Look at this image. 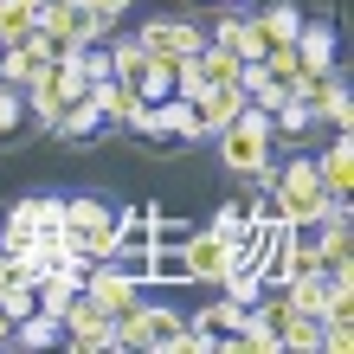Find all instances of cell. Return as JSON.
I'll use <instances>...</instances> for the list:
<instances>
[{"label": "cell", "instance_id": "6da1fadb", "mask_svg": "<svg viewBox=\"0 0 354 354\" xmlns=\"http://www.w3.org/2000/svg\"><path fill=\"white\" fill-rule=\"evenodd\" d=\"M270 194H277L283 219H354V200H335L316 174V155L297 149L290 161H277V180H270Z\"/></svg>", "mask_w": 354, "mask_h": 354}, {"label": "cell", "instance_id": "7a4b0ae2", "mask_svg": "<svg viewBox=\"0 0 354 354\" xmlns=\"http://www.w3.org/2000/svg\"><path fill=\"white\" fill-rule=\"evenodd\" d=\"M116 219H122V206H110L103 194H65V232H71V252L77 258H116Z\"/></svg>", "mask_w": 354, "mask_h": 354}, {"label": "cell", "instance_id": "3957f363", "mask_svg": "<svg viewBox=\"0 0 354 354\" xmlns=\"http://www.w3.org/2000/svg\"><path fill=\"white\" fill-rule=\"evenodd\" d=\"M219 142V161L232 174H258L264 161H270V149H277V142H270V110H258V103H245V110L225 122V129L213 136Z\"/></svg>", "mask_w": 354, "mask_h": 354}, {"label": "cell", "instance_id": "277c9868", "mask_svg": "<svg viewBox=\"0 0 354 354\" xmlns=\"http://www.w3.org/2000/svg\"><path fill=\"white\" fill-rule=\"evenodd\" d=\"M58 342L77 348V354H110V348H116V335H110V309L91 303L84 290H77V297L65 303V316H58Z\"/></svg>", "mask_w": 354, "mask_h": 354}, {"label": "cell", "instance_id": "5b68a950", "mask_svg": "<svg viewBox=\"0 0 354 354\" xmlns=\"http://www.w3.org/2000/svg\"><path fill=\"white\" fill-rule=\"evenodd\" d=\"M180 258H187V283L219 290V277L232 270V245H225L219 232H206V225H194V232L180 239Z\"/></svg>", "mask_w": 354, "mask_h": 354}, {"label": "cell", "instance_id": "8992f818", "mask_svg": "<svg viewBox=\"0 0 354 354\" xmlns=\"http://www.w3.org/2000/svg\"><path fill=\"white\" fill-rule=\"evenodd\" d=\"M136 39H142V52H155V58H194V52L206 46V26H200V19L168 13V19H149Z\"/></svg>", "mask_w": 354, "mask_h": 354}, {"label": "cell", "instance_id": "52a82bcc", "mask_svg": "<svg viewBox=\"0 0 354 354\" xmlns=\"http://www.w3.org/2000/svg\"><path fill=\"white\" fill-rule=\"evenodd\" d=\"M142 290H149V283H142V277H129V270H122L116 258H103V264H91V270H84V297H91V303H103L110 316H122V309H129Z\"/></svg>", "mask_w": 354, "mask_h": 354}, {"label": "cell", "instance_id": "ba28073f", "mask_svg": "<svg viewBox=\"0 0 354 354\" xmlns=\"http://www.w3.org/2000/svg\"><path fill=\"white\" fill-rule=\"evenodd\" d=\"M155 110V142H213L206 136V116L194 110V97H161V103H149Z\"/></svg>", "mask_w": 354, "mask_h": 354}, {"label": "cell", "instance_id": "9c48e42d", "mask_svg": "<svg viewBox=\"0 0 354 354\" xmlns=\"http://www.w3.org/2000/svg\"><path fill=\"white\" fill-rule=\"evenodd\" d=\"M290 52H297L303 71H328V65H335V52H342V39H335V26H328V19H309V13H303V26H297V39H290Z\"/></svg>", "mask_w": 354, "mask_h": 354}, {"label": "cell", "instance_id": "30bf717a", "mask_svg": "<svg viewBox=\"0 0 354 354\" xmlns=\"http://www.w3.org/2000/svg\"><path fill=\"white\" fill-rule=\"evenodd\" d=\"M316 174H322V187L335 200H354V149H348V129H335V142L316 149Z\"/></svg>", "mask_w": 354, "mask_h": 354}, {"label": "cell", "instance_id": "8fae6325", "mask_svg": "<svg viewBox=\"0 0 354 354\" xmlns=\"http://www.w3.org/2000/svg\"><path fill=\"white\" fill-rule=\"evenodd\" d=\"M245 103H252V97H245L239 84H206V91L194 97V110L206 116V136H219V129H225V122H232V116L245 110Z\"/></svg>", "mask_w": 354, "mask_h": 354}, {"label": "cell", "instance_id": "7c38bea8", "mask_svg": "<svg viewBox=\"0 0 354 354\" xmlns=\"http://www.w3.org/2000/svg\"><path fill=\"white\" fill-rule=\"evenodd\" d=\"M316 264H322V270H354V219H322Z\"/></svg>", "mask_w": 354, "mask_h": 354}, {"label": "cell", "instance_id": "4fadbf2b", "mask_svg": "<svg viewBox=\"0 0 354 354\" xmlns=\"http://www.w3.org/2000/svg\"><path fill=\"white\" fill-rule=\"evenodd\" d=\"M52 136H58V142H97V136H103V116H97V103H91V97L65 103V110H58V122H52Z\"/></svg>", "mask_w": 354, "mask_h": 354}, {"label": "cell", "instance_id": "5bb4252c", "mask_svg": "<svg viewBox=\"0 0 354 354\" xmlns=\"http://www.w3.org/2000/svg\"><path fill=\"white\" fill-rule=\"evenodd\" d=\"M142 322H149V348L168 354V348L180 342V328H187V309H174V303H149V297H142Z\"/></svg>", "mask_w": 354, "mask_h": 354}, {"label": "cell", "instance_id": "9a60e30c", "mask_svg": "<svg viewBox=\"0 0 354 354\" xmlns=\"http://www.w3.org/2000/svg\"><path fill=\"white\" fill-rule=\"evenodd\" d=\"M252 19H258L264 46H290V39H297V26H303V7H297V0H270V7L252 13Z\"/></svg>", "mask_w": 354, "mask_h": 354}, {"label": "cell", "instance_id": "2e32d148", "mask_svg": "<svg viewBox=\"0 0 354 354\" xmlns=\"http://www.w3.org/2000/svg\"><path fill=\"white\" fill-rule=\"evenodd\" d=\"M129 91H136L142 103H161V97L174 91V58H155V52H149V58H142V71L129 77Z\"/></svg>", "mask_w": 354, "mask_h": 354}, {"label": "cell", "instance_id": "e0dca14e", "mask_svg": "<svg viewBox=\"0 0 354 354\" xmlns=\"http://www.w3.org/2000/svg\"><path fill=\"white\" fill-rule=\"evenodd\" d=\"M277 342L297 348V354H322V316H303V309H290L277 322Z\"/></svg>", "mask_w": 354, "mask_h": 354}, {"label": "cell", "instance_id": "ac0fdd59", "mask_svg": "<svg viewBox=\"0 0 354 354\" xmlns=\"http://www.w3.org/2000/svg\"><path fill=\"white\" fill-rule=\"evenodd\" d=\"M7 348H58V316H19L13 328H7Z\"/></svg>", "mask_w": 354, "mask_h": 354}, {"label": "cell", "instance_id": "d6986e66", "mask_svg": "<svg viewBox=\"0 0 354 354\" xmlns=\"http://www.w3.org/2000/svg\"><path fill=\"white\" fill-rule=\"evenodd\" d=\"M39 26V0H0V46H19Z\"/></svg>", "mask_w": 354, "mask_h": 354}, {"label": "cell", "instance_id": "ffe728a7", "mask_svg": "<svg viewBox=\"0 0 354 354\" xmlns=\"http://www.w3.org/2000/svg\"><path fill=\"white\" fill-rule=\"evenodd\" d=\"M32 252L46 258V264H65V258H71V232H65V219H46V225H32Z\"/></svg>", "mask_w": 354, "mask_h": 354}, {"label": "cell", "instance_id": "44dd1931", "mask_svg": "<svg viewBox=\"0 0 354 354\" xmlns=\"http://www.w3.org/2000/svg\"><path fill=\"white\" fill-rule=\"evenodd\" d=\"M26 91H19V84H0V142H13L19 129H26Z\"/></svg>", "mask_w": 354, "mask_h": 354}, {"label": "cell", "instance_id": "7402d4cb", "mask_svg": "<svg viewBox=\"0 0 354 354\" xmlns=\"http://www.w3.org/2000/svg\"><path fill=\"white\" fill-rule=\"evenodd\" d=\"M219 290H225V297H232V303H245V309H252V303L264 297V277H258L252 264H232V270H225V277H219Z\"/></svg>", "mask_w": 354, "mask_h": 354}, {"label": "cell", "instance_id": "603a6c76", "mask_svg": "<svg viewBox=\"0 0 354 354\" xmlns=\"http://www.w3.org/2000/svg\"><path fill=\"white\" fill-rule=\"evenodd\" d=\"M19 213H26L32 225H46V219H65V194H26V200H13Z\"/></svg>", "mask_w": 354, "mask_h": 354}, {"label": "cell", "instance_id": "cb8c5ba5", "mask_svg": "<svg viewBox=\"0 0 354 354\" xmlns=\"http://www.w3.org/2000/svg\"><path fill=\"white\" fill-rule=\"evenodd\" d=\"M26 77H32V58L19 52V46H0V84H19V91H26Z\"/></svg>", "mask_w": 354, "mask_h": 354}, {"label": "cell", "instance_id": "d4e9b609", "mask_svg": "<svg viewBox=\"0 0 354 354\" xmlns=\"http://www.w3.org/2000/svg\"><path fill=\"white\" fill-rule=\"evenodd\" d=\"M354 348V322H322V354H348Z\"/></svg>", "mask_w": 354, "mask_h": 354}, {"label": "cell", "instance_id": "484cf974", "mask_svg": "<svg viewBox=\"0 0 354 354\" xmlns=\"http://www.w3.org/2000/svg\"><path fill=\"white\" fill-rule=\"evenodd\" d=\"M187 232H194V225H187V219H168V213H161V206H155V245H180Z\"/></svg>", "mask_w": 354, "mask_h": 354}, {"label": "cell", "instance_id": "4316f807", "mask_svg": "<svg viewBox=\"0 0 354 354\" xmlns=\"http://www.w3.org/2000/svg\"><path fill=\"white\" fill-rule=\"evenodd\" d=\"M84 7H91V13L103 19V26H116V19H122V13H129V7H136V0H84Z\"/></svg>", "mask_w": 354, "mask_h": 354}, {"label": "cell", "instance_id": "83f0119b", "mask_svg": "<svg viewBox=\"0 0 354 354\" xmlns=\"http://www.w3.org/2000/svg\"><path fill=\"white\" fill-rule=\"evenodd\" d=\"M0 335H7V309H0Z\"/></svg>", "mask_w": 354, "mask_h": 354}, {"label": "cell", "instance_id": "f1b7e54d", "mask_svg": "<svg viewBox=\"0 0 354 354\" xmlns=\"http://www.w3.org/2000/svg\"><path fill=\"white\" fill-rule=\"evenodd\" d=\"M219 7H245V0H219Z\"/></svg>", "mask_w": 354, "mask_h": 354}]
</instances>
